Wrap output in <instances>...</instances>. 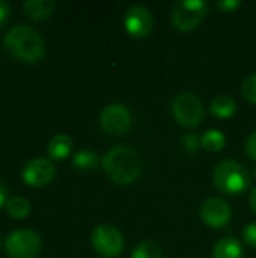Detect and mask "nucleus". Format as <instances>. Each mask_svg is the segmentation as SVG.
I'll return each instance as SVG.
<instances>
[{"mask_svg":"<svg viewBox=\"0 0 256 258\" xmlns=\"http://www.w3.org/2000/svg\"><path fill=\"white\" fill-rule=\"evenodd\" d=\"M6 194H8V189H6L5 183L0 180V207L6 203Z\"/></svg>","mask_w":256,"mask_h":258,"instance_id":"26","label":"nucleus"},{"mask_svg":"<svg viewBox=\"0 0 256 258\" xmlns=\"http://www.w3.org/2000/svg\"><path fill=\"white\" fill-rule=\"evenodd\" d=\"M246 151H247V154H249L250 159L256 160V132L253 135H250V138L247 139V142H246Z\"/></svg>","mask_w":256,"mask_h":258,"instance_id":"24","label":"nucleus"},{"mask_svg":"<svg viewBox=\"0 0 256 258\" xmlns=\"http://www.w3.org/2000/svg\"><path fill=\"white\" fill-rule=\"evenodd\" d=\"M232 216V210L229 204L219 197L208 198L201 206V218L204 224L211 228H223L229 224Z\"/></svg>","mask_w":256,"mask_h":258,"instance_id":"11","label":"nucleus"},{"mask_svg":"<svg viewBox=\"0 0 256 258\" xmlns=\"http://www.w3.org/2000/svg\"><path fill=\"white\" fill-rule=\"evenodd\" d=\"M72 165L78 171H91L98 165V156L91 150H81L72 157Z\"/></svg>","mask_w":256,"mask_h":258,"instance_id":"18","label":"nucleus"},{"mask_svg":"<svg viewBox=\"0 0 256 258\" xmlns=\"http://www.w3.org/2000/svg\"><path fill=\"white\" fill-rule=\"evenodd\" d=\"M54 175H56V168L53 162L44 157H36L29 160L21 171V177L24 183L35 187L48 184L54 178Z\"/></svg>","mask_w":256,"mask_h":258,"instance_id":"10","label":"nucleus"},{"mask_svg":"<svg viewBox=\"0 0 256 258\" xmlns=\"http://www.w3.org/2000/svg\"><path fill=\"white\" fill-rule=\"evenodd\" d=\"M183 145H184V148H186L189 153H193V151H196V150L199 148L201 141H199L195 135H187V136L183 139Z\"/></svg>","mask_w":256,"mask_h":258,"instance_id":"23","label":"nucleus"},{"mask_svg":"<svg viewBox=\"0 0 256 258\" xmlns=\"http://www.w3.org/2000/svg\"><path fill=\"white\" fill-rule=\"evenodd\" d=\"M124 27L133 38H148L154 27V18L151 11L142 5H133L124 17Z\"/></svg>","mask_w":256,"mask_h":258,"instance_id":"9","label":"nucleus"},{"mask_svg":"<svg viewBox=\"0 0 256 258\" xmlns=\"http://www.w3.org/2000/svg\"><path fill=\"white\" fill-rule=\"evenodd\" d=\"M9 12H11V6H9V3H8V2H5V0H0V26L8 20Z\"/></svg>","mask_w":256,"mask_h":258,"instance_id":"25","label":"nucleus"},{"mask_svg":"<svg viewBox=\"0 0 256 258\" xmlns=\"http://www.w3.org/2000/svg\"><path fill=\"white\" fill-rule=\"evenodd\" d=\"M5 48L23 62H38L45 54V42L42 36L30 26L18 24L8 30L3 39Z\"/></svg>","mask_w":256,"mask_h":258,"instance_id":"2","label":"nucleus"},{"mask_svg":"<svg viewBox=\"0 0 256 258\" xmlns=\"http://www.w3.org/2000/svg\"><path fill=\"white\" fill-rule=\"evenodd\" d=\"M250 209H252V212L256 215V187L252 190V194H250Z\"/></svg>","mask_w":256,"mask_h":258,"instance_id":"27","label":"nucleus"},{"mask_svg":"<svg viewBox=\"0 0 256 258\" xmlns=\"http://www.w3.org/2000/svg\"><path fill=\"white\" fill-rule=\"evenodd\" d=\"M56 8V2L53 0H26L23 3L24 12L35 18V20H42L47 18Z\"/></svg>","mask_w":256,"mask_h":258,"instance_id":"13","label":"nucleus"},{"mask_svg":"<svg viewBox=\"0 0 256 258\" xmlns=\"http://www.w3.org/2000/svg\"><path fill=\"white\" fill-rule=\"evenodd\" d=\"M130 258H163V252L155 242L143 240L133 249Z\"/></svg>","mask_w":256,"mask_h":258,"instance_id":"19","label":"nucleus"},{"mask_svg":"<svg viewBox=\"0 0 256 258\" xmlns=\"http://www.w3.org/2000/svg\"><path fill=\"white\" fill-rule=\"evenodd\" d=\"M6 210L14 219H24L30 213V203L23 197H14L8 200Z\"/></svg>","mask_w":256,"mask_h":258,"instance_id":"17","label":"nucleus"},{"mask_svg":"<svg viewBox=\"0 0 256 258\" xmlns=\"http://www.w3.org/2000/svg\"><path fill=\"white\" fill-rule=\"evenodd\" d=\"M210 110L216 118L228 119L237 112V103L229 95H219L213 100Z\"/></svg>","mask_w":256,"mask_h":258,"instance_id":"15","label":"nucleus"},{"mask_svg":"<svg viewBox=\"0 0 256 258\" xmlns=\"http://www.w3.org/2000/svg\"><path fill=\"white\" fill-rule=\"evenodd\" d=\"M213 258H243V246L235 237H225L216 243Z\"/></svg>","mask_w":256,"mask_h":258,"instance_id":"12","label":"nucleus"},{"mask_svg":"<svg viewBox=\"0 0 256 258\" xmlns=\"http://www.w3.org/2000/svg\"><path fill=\"white\" fill-rule=\"evenodd\" d=\"M100 124L107 135L122 136L131 128V113L127 106L113 103L101 110Z\"/></svg>","mask_w":256,"mask_h":258,"instance_id":"8","label":"nucleus"},{"mask_svg":"<svg viewBox=\"0 0 256 258\" xmlns=\"http://www.w3.org/2000/svg\"><path fill=\"white\" fill-rule=\"evenodd\" d=\"M92 246L94 249L106 258H116L124 249V237L121 231L113 225H98L92 233Z\"/></svg>","mask_w":256,"mask_h":258,"instance_id":"7","label":"nucleus"},{"mask_svg":"<svg viewBox=\"0 0 256 258\" xmlns=\"http://www.w3.org/2000/svg\"><path fill=\"white\" fill-rule=\"evenodd\" d=\"M240 6H241V2H238V0H222V2H217V8L222 12H226V14L237 11Z\"/></svg>","mask_w":256,"mask_h":258,"instance_id":"22","label":"nucleus"},{"mask_svg":"<svg viewBox=\"0 0 256 258\" xmlns=\"http://www.w3.org/2000/svg\"><path fill=\"white\" fill-rule=\"evenodd\" d=\"M103 169L116 184L136 183L143 171L140 154L130 147H115L103 157Z\"/></svg>","mask_w":256,"mask_h":258,"instance_id":"1","label":"nucleus"},{"mask_svg":"<svg viewBox=\"0 0 256 258\" xmlns=\"http://www.w3.org/2000/svg\"><path fill=\"white\" fill-rule=\"evenodd\" d=\"M241 94L249 103L256 104V74H249L241 82Z\"/></svg>","mask_w":256,"mask_h":258,"instance_id":"20","label":"nucleus"},{"mask_svg":"<svg viewBox=\"0 0 256 258\" xmlns=\"http://www.w3.org/2000/svg\"><path fill=\"white\" fill-rule=\"evenodd\" d=\"M6 252L12 258H33L41 249V237L32 230H15L5 242Z\"/></svg>","mask_w":256,"mask_h":258,"instance_id":"6","label":"nucleus"},{"mask_svg":"<svg viewBox=\"0 0 256 258\" xmlns=\"http://www.w3.org/2000/svg\"><path fill=\"white\" fill-rule=\"evenodd\" d=\"M243 239L247 245L256 248V222L249 224L244 230H243Z\"/></svg>","mask_w":256,"mask_h":258,"instance_id":"21","label":"nucleus"},{"mask_svg":"<svg viewBox=\"0 0 256 258\" xmlns=\"http://www.w3.org/2000/svg\"><path fill=\"white\" fill-rule=\"evenodd\" d=\"M71 147H72V141H71L69 136L56 135L54 138L50 139L47 151H48V156L53 160H63L71 153Z\"/></svg>","mask_w":256,"mask_h":258,"instance_id":"14","label":"nucleus"},{"mask_svg":"<svg viewBox=\"0 0 256 258\" xmlns=\"http://www.w3.org/2000/svg\"><path fill=\"white\" fill-rule=\"evenodd\" d=\"M226 144V138L220 130L211 128L208 132H205L201 138V147L205 148L210 153H217L222 151L225 148Z\"/></svg>","mask_w":256,"mask_h":258,"instance_id":"16","label":"nucleus"},{"mask_svg":"<svg viewBox=\"0 0 256 258\" xmlns=\"http://www.w3.org/2000/svg\"><path fill=\"white\" fill-rule=\"evenodd\" d=\"M214 186L226 195H238L249 186L247 171L235 160H222L214 169Z\"/></svg>","mask_w":256,"mask_h":258,"instance_id":"3","label":"nucleus"},{"mask_svg":"<svg viewBox=\"0 0 256 258\" xmlns=\"http://www.w3.org/2000/svg\"><path fill=\"white\" fill-rule=\"evenodd\" d=\"M172 113L178 124L184 127H196L204 119V106L192 92H181L172 103Z\"/></svg>","mask_w":256,"mask_h":258,"instance_id":"5","label":"nucleus"},{"mask_svg":"<svg viewBox=\"0 0 256 258\" xmlns=\"http://www.w3.org/2000/svg\"><path fill=\"white\" fill-rule=\"evenodd\" d=\"M208 12V5L202 0H178L170 12L174 27L181 32L196 29Z\"/></svg>","mask_w":256,"mask_h":258,"instance_id":"4","label":"nucleus"}]
</instances>
